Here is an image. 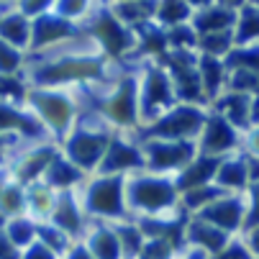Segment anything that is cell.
<instances>
[{"mask_svg": "<svg viewBox=\"0 0 259 259\" xmlns=\"http://www.w3.org/2000/svg\"><path fill=\"white\" fill-rule=\"evenodd\" d=\"M52 0H21L18 3V13H23L26 18L28 16H41L47 8H49Z\"/></svg>", "mask_w": 259, "mask_h": 259, "instance_id": "obj_18", "label": "cell"}, {"mask_svg": "<svg viewBox=\"0 0 259 259\" xmlns=\"http://www.w3.org/2000/svg\"><path fill=\"white\" fill-rule=\"evenodd\" d=\"M21 62H23L21 49H16V47H11L8 41L0 39V75L13 77V72L21 67Z\"/></svg>", "mask_w": 259, "mask_h": 259, "instance_id": "obj_12", "label": "cell"}, {"mask_svg": "<svg viewBox=\"0 0 259 259\" xmlns=\"http://www.w3.org/2000/svg\"><path fill=\"white\" fill-rule=\"evenodd\" d=\"M98 75V62L90 59H67V62H57L52 67H44L36 80L39 82H62V80H72V77H90Z\"/></svg>", "mask_w": 259, "mask_h": 259, "instance_id": "obj_2", "label": "cell"}, {"mask_svg": "<svg viewBox=\"0 0 259 259\" xmlns=\"http://www.w3.org/2000/svg\"><path fill=\"white\" fill-rule=\"evenodd\" d=\"M69 152H72V159H77L82 164H93L100 152V139H95L90 134H80L69 141Z\"/></svg>", "mask_w": 259, "mask_h": 259, "instance_id": "obj_7", "label": "cell"}, {"mask_svg": "<svg viewBox=\"0 0 259 259\" xmlns=\"http://www.w3.org/2000/svg\"><path fill=\"white\" fill-rule=\"evenodd\" d=\"M6 131H26V134H39V123L31 116L21 113L18 108L0 100V136Z\"/></svg>", "mask_w": 259, "mask_h": 259, "instance_id": "obj_4", "label": "cell"}, {"mask_svg": "<svg viewBox=\"0 0 259 259\" xmlns=\"http://www.w3.org/2000/svg\"><path fill=\"white\" fill-rule=\"evenodd\" d=\"M180 159H185V149H159V154H154L157 164H172Z\"/></svg>", "mask_w": 259, "mask_h": 259, "instance_id": "obj_22", "label": "cell"}, {"mask_svg": "<svg viewBox=\"0 0 259 259\" xmlns=\"http://www.w3.org/2000/svg\"><path fill=\"white\" fill-rule=\"evenodd\" d=\"M169 98V88H167V80L164 75H159V72H154V75L149 77V103H162Z\"/></svg>", "mask_w": 259, "mask_h": 259, "instance_id": "obj_16", "label": "cell"}, {"mask_svg": "<svg viewBox=\"0 0 259 259\" xmlns=\"http://www.w3.org/2000/svg\"><path fill=\"white\" fill-rule=\"evenodd\" d=\"M31 23L23 13H8L0 16V39L8 41L16 49H23L31 41Z\"/></svg>", "mask_w": 259, "mask_h": 259, "instance_id": "obj_3", "label": "cell"}, {"mask_svg": "<svg viewBox=\"0 0 259 259\" xmlns=\"http://www.w3.org/2000/svg\"><path fill=\"white\" fill-rule=\"evenodd\" d=\"M49 175H52V182H57V185L69 182V180H75V177H77L75 172H72L67 164H62V162H54V164L49 167Z\"/></svg>", "mask_w": 259, "mask_h": 259, "instance_id": "obj_20", "label": "cell"}, {"mask_svg": "<svg viewBox=\"0 0 259 259\" xmlns=\"http://www.w3.org/2000/svg\"><path fill=\"white\" fill-rule=\"evenodd\" d=\"M90 205L98 210H116L118 208V195H116V185H98L93 190Z\"/></svg>", "mask_w": 259, "mask_h": 259, "instance_id": "obj_11", "label": "cell"}, {"mask_svg": "<svg viewBox=\"0 0 259 259\" xmlns=\"http://www.w3.org/2000/svg\"><path fill=\"white\" fill-rule=\"evenodd\" d=\"M52 162V152L49 149H41V152H36L33 157H28L23 164H21V177L28 180V177H36L47 164Z\"/></svg>", "mask_w": 259, "mask_h": 259, "instance_id": "obj_14", "label": "cell"}, {"mask_svg": "<svg viewBox=\"0 0 259 259\" xmlns=\"http://www.w3.org/2000/svg\"><path fill=\"white\" fill-rule=\"evenodd\" d=\"M251 33H259V13L256 11H246L244 23H241V36H251Z\"/></svg>", "mask_w": 259, "mask_h": 259, "instance_id": "obj_23", "label": "cell"}, {"mask_svg": "<svg viewBox=\"0 0 259 259\" xmlns=\"http://www.w3.org/2000/svg\"><path fill=\"white\" fill-rule=\"evenodd\" d=\"M188 16V8H185L182 0H164L162 3V18L167 21H180Z\"/></svg>", "mask_w": 259, "mask_h": 259, "instance_id": "obj_17", "label": "cell"}, {"mask_svg": "<svg viewBox=\"0 0 259 259\" xmlns=\"http://www.w3.org/2000/svg\"><path fill=\"white\" fill-rule=\"evenodd\" d=\"M254 110H256V118H259V100H256V105H254Z\"/></svg>", "mask_w": 259, "mask_h": 259, "instance_id": "obj_31", "label": "cell"}, {"mask_svg": "<svg viewBox=\"0 0 259 259\" xmlns=\"http://www.w3.org/2000/svg\"><path fill=\"white\" fill-rule=\"evenodd\" d=\"M136 162V154L131 149H126V146H116L113 149V157H110V164H134Z\"/></svg>", "mask_w": 259, "mask_h": 259, "instance_id": "obj_24", "label": "cell"}, {"mask_svg": "<svg viewBox=\"0 0 259 259\" xmlns=\"http://www.w3.org/2000/svg\"><path fill=\"white\" fill-rule=\"evenodd\" d=\"M0 190H3V175H0Z\"/></svg>", "mask_w": 259, "mask_h": 259, "instance_id": "obj_32", "label": "cell"}, {"mask_svg": "<svg viewBox=\"0 0 259 259\" xmlns=\"http://www.w3.org/2000/svg\"><path fill=\"white\" fill-rule=\"evenodd\" d=\"M234 139H231V131H229V126L224 123V121H213L210 123V134H208V144L213 146H218V149H224V146H229Z\"/></svg>", "mask_w": 259, "mask_h": 259, "instance_id": "obj_15", "label": "cell"}, {"mask_svg": "<svg viewBox=\"0 0 259 259\" xmlns=\"http://www.w3.org/2000/svg\"><path fill=\"white\" fill-rule=\"evenodd\" d=\"M256 218H259V193H256Z\"/></svg>", "mask_w": 259, "mask_h": 259, "instance_id": "obj_30", "label": "cell"}, {"mask_svg": "<svg viewBox=\"0 0 259 259\" xmlns=\"http://www.w3.org/2000/svg\"><path fill=\"white\" fill-rule=\"evenodd\" d=\"M110 116L118 121H128L134 116V82H126L110 100Z\"/></svg>", "mask_w": 259, "mask_h": 259, "instance_id": "obj_9", "label": "cell"}, {"mask_svg": "<svg viewBox=\"0 0 259 259\" xmlns=\"http://www.w3.org/2000/svg\"><path fill=\"white\" fill-rule=\"evenodd\" d=\"M82 8H85V0H59V13L62 16L82 13Z\"/></svg>", "mask_w": 259, "mask_h": 259, "instance_id": "obj_26", "label": "cell"}, {"mask_svg": "<svg viewBox=\"0 0 259 259\" xmlns=\"http://www.w3.org/2000/svg\"><path fill=\"white\" fill-rule=\"evenodd\" d=\"M8 95H23V85L8 75H0V100Z\"/></svg>", "mask_w": 259, "mask_h": 259, "instance_id": "obj_19", "label": "cell"}, {"mask_svg": "<svg viewBox=\"0 0 259 259\" xmlns=\"http://www.w3.org/2000/svg\"><path fill=\"white\" fill-rule=\"evenodd\" d=\"M31 105L36 108V113H39L49 126L54 128H64L69 123V116H72V108L67 103L64 95H57V93H41V90H36L28 95Z\"/></svg>", "mask_w": 259, "mask_h": 259, "instance_id": "obj_1", "label": "cell"}, {"mask_svg": "<svg viewBox=\"0 0 259 259\" xmlns=\"http://www.w3.org/2000/svg\"><path fill=\"white\" fill-rule=\"evenodd\" d=\"M23 208V193L16 185H3L0 190V213L3 215H16Z\"/></svg>", "mask_w": 259, "mask_h": 259, "instance_id": "obj_10", "label": "cell"}, {"mask_svg": "<svg viewBox=\"0 0 259 259\" xmlns=\"http://www.w3.org/2000/svg\"><path fill=\"white\" fill-rule=\"evenodd\" d=\"M231 21V16L229 13H210L208 18H203L200 21V26L205 28V31H218V26H226Z\"/></svg>", "mask_w": 259, "mask_h": 259, "instance_id": "obj_21", "label": "cell"}, {"mask_svg": "<svg viewBox=\"0 0 259 259\" xmlns=\"http://www.w3.org/2000/svg\"><path fill=\"white\" fill-rule=\"evenodd\" d=\"M23 259H52V251H49L47 246H41V244H36V246H31V249L26 251Z\"/></svg>", "mask_w": 259, "mask_h": 259, "instance_id": "obj_28", "label": "cell"}, {"mask_svg": "<svg viewBox=\"0 0 259 259\" xmlns=\"http://www.w3.org/2000/svg\"><path fill=\"white\" fill-rule=\"evenodd\" d=\"M69 33V26L62 21V18H54V16H41L39 21L33 23V31H31V39H33V47H41V44H49L54 39H62V36Z\"/></svg>", "mask_w": 259, "mask_h": 259, "instance_id": "obj_5", "label": "cell"}, {"mask_svg": "<svg viewBox=\"0 0 259 259\" xmlns=\"http://www.w3.org/2000/svg\"><path fill=\"white\" fill-rule=\"evenodd\" d=\"M6 234H8V239L13 241V246H21V244H28V241H31L33 229H31L28 221H23V218H13L11 224L6 226Z\"/></svg>", "mask_w": 259, "mask_h": 259, "instance_id": "obj_13", "label": "cell"}, {"mask_svg": "<svg viewBox=\"0 0 259 259\" xmlns=\"http://www.w3.org/2000/svg\"><path fill=\"white\" fill-rule=\"evenodd\" d=\"M0 259H16V246L3 229H0Z\"/></svg>", "mask_w": 259, "mask_h": 259, "instance_id": "obj_27", "label": "cell"}, {"mask_svg": "<svg viewBox=\"0 0 259 259\" xmlns=\"http://www.w3.org/2000/svg\"><path fill=\"white\" fill-rule=\"evenodd\" d=\"M200 123V116L195 113V110L185 108V110H175V113L159 126V131L164 136H177V134H190L195 126Z\"/></svg>", "mask_w": 259, "mask_h": 259, "instance_id": "obj_6", "label": "cell"}, {"mask_svg": "<svg viewBox=\"0 0 259 259\" xmlns=\"http://www.w3.org/2000/svg\"><path fill=\"white\" fill-rule=\"evenodd\" d=\"M75 259H88V254H82V251H80V254H77Z\"/></svg>", "mask_w": 259, "mask_h": 259, "instance_id": "obj_29", "label": "cell"}, {"mask_svg": "<svg viewBox=\"0 0 259 259\" xmlns=\"http://www.w3.org/2000/svg\"><path fill=\"white\" fill-rule=\"evenodd\" d=\"M203 67H205V80H208V90H215V85H218V80H221V67L213 62V59H205L203 62Z\"/></svg>", "mask_w": 259, "mask_h": 259, "instance_id": "obj_25", "label": "cell"}, {"mask_svg": "<svg viewBox=\"0 0 259 259\" xmlns=\"http://www.w3.org/2000/svg\"><path fill=\"white\" fill-rule=\"evenodd\" d=\"M98 36L105 41V47L110 49V52H121L126 44H128V36H126V31L113 21V18H103L100 23H98Z\"/></svg>", "mask_w": 259, "mask_h": 259, "instance_id": "obj_8", "label": "cell"}]
</instances>
